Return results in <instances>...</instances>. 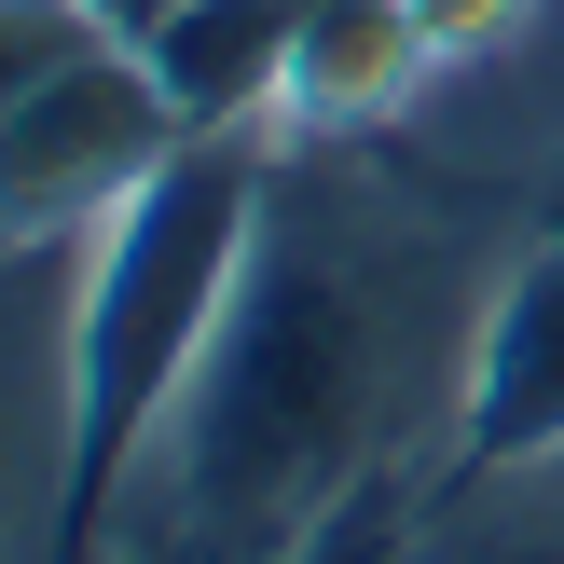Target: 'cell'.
I'll return each instance as SVG.
<instances>
[{"mask_svg":"<svg viewBox=\"0 0 564 564\" xmlns=\"http://www.w3.org/2000/svg\"><path fill=\"white\" fill-rule=\"evenodd\" d=\"M97 42H110L97 0H0V110H14L28 83H55L69 55H97Z\"/></svg>","mask_w":564,"mask_h":564,"instance_id":"ba28073f","label":"cell"},{"mask_svg":"<svg viewBox=\"0 0 564 564\" xmlns=\"http://www.w3.org/2000/svg\"><path fill=\"white\" fill-rule=\"evenodd\" d=\"M124 564H165V551H124Z\"/></svg>","mask_w":564,"mask_h":564,"instance_id":"8fae6325","label":"cell"},{"mask_svg":"<svg viewBox=\"0 0 564 564\" xmlns=\"http://www.w3.org/2000/svg\"><path fill=\"white\" fill-rule=\"evenodd\" d=\"M180 138L193 124H180V97H165L152 42L110 28L97 55H69L55 83H28V97L0 110V235L28 248V235H83V220H110Z\"/></svg>","mask_w":564,"mask_h":564,"instance_id":"3957f363","label":"cell"},{"mask_svg":"<svg viewBox=\"0 0 564 564\" xmlns=\"http://www.w3.org/2000/svg\"><path fill=\"white\" fill-rule=\"evenodd\" d=\"M427 0H330L290 55V97H275V138H345V124H400V97L441 69Z\"/></svg>","mask_w":564,"mask_h":564,"instance_id":"5b68a950","label":"cell"},{"mask_svg":"<svg viewBox=\"0 0 564 564\" xmlns=\"http://www.w3.org/2000/svg\"><path fill=\"white\" fill-rule=\"evenodd\" d=\"M262 165H275V124H193L110 207L97 262H83V317H69V441H55L42 564H110L124 496L152 468L165 413H180L193 358H207L220 303H235L248 220H262Z\"/></svg>","mask_w":564,"mask_h":564,"instance_id":"7a4b0ae2","label":"cell"},{"mask_svg":"<svg viewBox=\"0 0 564 564\" xmlns=\"http://www.w3.org/2000/svg\"><path fill=\"white\" fill-rule=\"evenodd\" d=\"M317 14L330 0H180V14L152 28V69H165V97H180V124H275L290 55H303Z\"/></svg>","mask_w":564,"mask_h":564,"instance_id":"8992f818","label":"cell"},{"mask_svg":"<svg viewBox=\"0 0 564 564\" xmlns=\"http://www.w3.org/2000/svg\"><path fill=\"white\" fill-rule=\"evenodd\" d=\"M97 14H110V28H124V42H152V28H165V14H180V0H97Z\"/></svg>","mask_w":564,"mask_h":564,"instance_id":"30bf717a","label":"cell"},{"mask_svg":"<svg viewBox=\"0 0 564 564\" xmlns=\"http://www.w3.org/2000/svg\"><path fill=\"white\" fill-rule=\"evenodd\" d=\"M413 564H564V455L482 468V482H427Z\"/></svg>","mask_w":564,"mask_h":564,"instance_id":"52a82bcc","label":"cell"},{"mask_svg":"<svg viewBox=\"0 0 564 564\" xmlns=\"http://www.w3.org/2000/svg\"><path fill=\"white\" fill-rule=\"evenodd\" d=\"M564 455V193L538 207L510 290L482 317V372H468V413H455V455L441 482H482V468H538Z\"/></svg>","mask_w":564,"mask_h":564,"instance_id":"277c9868","label":"cell"},{"mask_svg":"<svg viewBox=\"0 0 564 564\" xmlns=\"http://www.w3.org/2000/svg\"><path fill=\"white\" fill-rule=\"evenodd\" d=\"M523 235L496 180L400 152V124L275 138L235 303L124 496L110 564H290L358 482H441Z\"/></svg>","mask_w":564,"mask_h":564,"instance_id":"6da1fadb","label":"cell"},{"mask_svg":"<svg viewBox=\"0 0 564 564\" xmlns=\"http://www.w3.org/2000/svg\"><path fill=\"white\" fill-rule=\"evenodd\" d=\"M427 28L441 42H482V28H510V0H427Z\"/></svg>","mask_w":564,"mask_h":564,"instance_id":"9c48e42d","label":"cell"}]
</instances>
